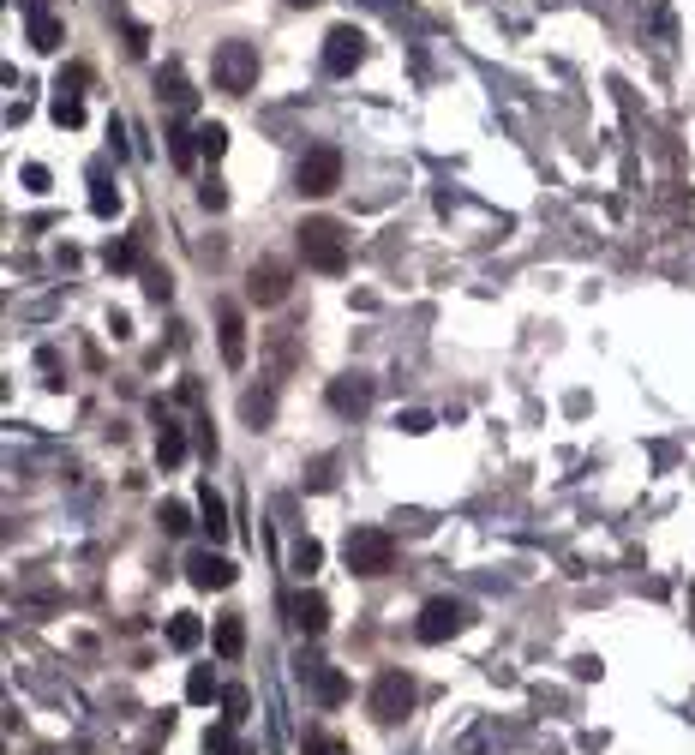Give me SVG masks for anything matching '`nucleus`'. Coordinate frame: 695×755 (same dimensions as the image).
<instances>
[{"mask_svg": "<svg viewBox=\"0 0 695 755\" xmlns=\"http://www.w3.org/2000/svg\"><path fill=\"white\" fill-rule=\"evenodd\" d=\"M216 336H222V360L240 366V360H246V318H240V306H222V312H216Z\"/></svg>", "mask_w": 695, "mask_h": 755, "instance_id": "obj_12", "label": "nucleus"}, {"mask_svg": "<svg viewBox=\"0 0 695 755\" xmlns=\"http://www.w3.org/2000/svg\"><path fill=\"white\" fill-rule=\"evenodd\" d=\"M90 210H96V216H114V210H120V192H114L102 174L90 180Z\"/></svg>", "mask_w": 695, "mask_h": 755, "instance_id": "obj_24", "label": "nucleus"}, {"mask_svg": "<svg viewBox=\"0 0 695 755\" xmlns=\"http://www.w3.org/2000/svg\"><path fill=\"white\" fill-rule=\"evenodd\" d=\"M408 708H414V678L408 672H378V684H372V720L396 726Z\"/></svg>", "mask_w": 695, "mask_h": 755, "instance_id": "obj_5", "label": "nucleus"}, {"mask_svg": "<svg viewBox=\"0 0 695 755\" xmlns=\"http://www.w3.org/2000/svg\"><path fill=\"white\" fill-rule=\"evenodd\" d=\"M30 48H42V54H54L60 48V24L42 12V18H30Z\"/></svg>", "mask_w": 695, "mask_h": 755, "instance_id": "obj_20", "label": "nucleus"}, {"mask_svg": "<svg viewBox=\"0 0 695 755\" xmlns=\"http://www.w3.org/2000/svg\"><path fill=\"white\" fill-rule=\"evenodd\" d=\"M24 186H30V192H48V168H42V162H30V168H24Z\"/></svg>", "mask_w": 695, "mask_h": 755, "instance_id": "obj_32", "label": "nucleus"}, {"mask_svg": "<svg viewBox=\"0 0 695 755\" xmlns=\"http://www.w3.org/2000/svg\"><path fill=\"white\" fill-rule=\"evenodd\" d=\"M72 84H84V66H72V72L54 84V120H60V126H84V102H78Z\"/></svg>", "mask_w": 695, "mask_h": 755, "instance_id": "obj_13", "label": "nucleus"}, {"mask_svg": "<svg viewBox=\"0 0 695 755\" xmlns=\"http://www.w3.org/2000/svg\"><path fill=\"white\" fill-rule=\"evenodd\" d=\"M186 582L204 588V594H222V588H234V564L216 558V552H192L186 558Z\"/></svg>", "mask_w": 695, "mask_h": 755, "instance_id": "obj_8", "label": "nucleus"}, {"mask_svg": "<svg viewBox=\"0 0 695 755\" xmlns=\"http://www.w3.org/2000/svg\"><path fill=\"white\" fill-rule=\"evenodd\" d=\"M360 60H366V36H360L354 24H336V30L324 36V72L348 78V72H354Z\"/></svg>", "mask_w": 695, "mask_h": 755, "instance_id": "obj_7", "label": "nucleus"}, {"mask_svg": "<svg viewBox=\"0 0 695 755\" xmlns=\"http://www.w3.org/2000/svg\"><path fill=\"white\" fill-rule=\"evenodd\" d=\"M246 708H252V696H246L240 684H228V690H222V720H228V726H240V720H246Z\"/></svg>", "mask_w": 695, "mask_h": 755, "instance_id": "obj_25", "label": "nucleus"}, {"mask_svg": "<svg viewBox=\"0 0 695 755\" xmlns=\"http://www.w3.org/2000/svg\"><path fill=\"white\" fill-rule=\"evenodd\" d=\"M210 696H222V690H216V672H210V666H192V672H186V702L204 708Z\"/></svg>", "mask_w": 695, "mask_h": 755, "instance_id": "obj_19", "label": "nucleus"}, {"mask_svg": "<svg viewBox=\"0 0 695 755\" xmlns=\"http://www.w3.org/2000/svg\"><path fill=\"white\" fill-rule=\"evenodd\" d=\"M294 234H300V252H306L312 270H330V276L348 270V234H342V222H330V216H306Z\"/></svg>", "mask_w": 695, "mask_h": 755, "instance_id": "obj_1", "label": "nucleus"}, {"mask_svg": "<svg viewBox=\"0 0 695 755\" xmlns=\"http://www.w3.org/2000/svg\"><path fill=\"white\" fill-rule=\"evenodd\" d=\"M396 426H402V432H414V438H420V432H432V414H420V408H414V414H402V420H396Z\"/></svg>", "mask_w": 695, "mask_h": 755, "instance_id": "obj_31", "label": "nucleus"}, {"mask_svg": "<svg viewBox=\"0 0 695 755\" xmlns=\"http://www.w3.org/2000/svg\"><path fill=\"white\" fill-rule=\"evenodd\" d=\"M144 288H150V300H168V276H162V270H150Z\"/></svg>", "mask_w": 695, "mask_h": 755, "instance_id": "obj_34", "label": "nucleus"}, {"mask_svg": "<svg viewBox=\"0 0 695 755\" xmlns=\"http://www.w3.org/2000/svg\"><path fill=\"white\" fill-rule=\"evenodd\" d=\"M198 516H204V534H210V540H228V504H222L210 486H204V498H198Z\"/></svg>", "mask_w": 695, "mask_h": 755, "instance_id": "obj_17", "label": "nucleus"}, {"mask_svg": "<svg viewBox=\"0 0 695 755\" xmlns=\"http://www.w3.org/2000/svg\"><path fill=\"white\" fill-rule=\"evenodd\" d=\"M204 750H216V755H246V744L234 738V726H210V732H204Z\"/></svg>", "mask_w": 695, "mask_h": 755, "instance_id": "obj_22", "label": "nucleus"}, {"mask_svg": "<svg viewBox=\"0 0 695 755\" xmlns=\"http://www.w3.org/2000/svg\"><path fill=\"white\" fill-rule=\"evenodd\" d=\"M318 564H324V546H318V540H300V546H294V570H300V576H312Z\"/></svg>", "mask_w": 695, "mask_h": 755, "instance_id": "obj_28", "label": "nucleus"}, {"mask_svg": "<svg viewBox=\"0 0 695 755\" xmlns=\"http://www.w3.org/2000/svg\"><path fill=\"white\" fill-rule=\"evenodd\" d=\"M168 156H174L180 168H192V156H198V132H186V126H174V132H168Z\"/></svg>", "mask_w": 695, "mask_h": 755, "instance_id": "obj_21", "label": "nucleus"}, {"mask_svg": "<svg viewBox=\"0 0 695 755\" xmlns=\"http://www.w3.org/2000/svg\"><path fill=\"white\" fill-rule=\"evenodd\" d=\"M288 6H318V0H288Z\"/></svg>", "mask_w": 695, "mask_h": 755, "instance_id": "obj_36", "label": "nucleus"}, {"mask_svg": "<svg viewBox=\"0 0 695 755\" xmlns=\"http://www.w3.org/2000/svg\"><path fill=\"white\" fill-rule=\"evenodd\" d=\"M294 180H300V192H306V198H330V192L342 186V150H336V144H318V150H306Z\"/></svg>", "mask_w": 695, "mask_h": 755, "instance_id": "obj_4", "label": "nucleus"}, {"mask_svg": "<svg viewBox=\"0 0 695 755\" xmlns=\"http://www.w3.org/2000/svg\"><path fill=\"white\" fill-rule=\"evenodd\" d=\"M462 624H468V612H462L456 600H426V606H420V618H414V636H420L426 648H438V642H450Z\"/></svg>", "mask_w": 695, "mask_h": 755, "instance_id": "obj_6", "label": "nucleus"}, {"mask_svg": "<svg viewBox=\"0 0 695 755\" xmlns=\"http://www.w3.org/2000/svg\"><path fill=\"white\" fill-rule=\"evenodd\" d=\"M24 12H30V18H42V0H24Z\"/></svg>", "mask_w": 695, "mask_h": 755, "instance_id": "obj_35", "label": "nucleus"}, {"mask_svg": "<svg viewBox=\"0 0 695 755\" xmlns=\"http://www.w3.org/2000/svg\"><path fill=\"white\" fill-rule=\"evenodd\" d=\"M342 558H348L354 576H390L396 570V540L384 528H354L348 546H342Z\"/></svg>", "mask_w": 695, "mask_h": 755, "instance_id": "obj_2", "label": "nucleus"}, {"mask_svg": "<svg viewBox=\"0 0 695 755\" xmlns=\"http://www.w3.org/2000/svg\"><path fill=\"white\" fill-rule=\"evenodd\" d=\"M240 648H246V624H240V612L216 618V654H222V660H240Z\"/></svg>", "mask_w": 695, "mask_h": 755, "instance_id": "obj_16", "label": "nucleus"}, {"mask_svg": "<svg viewBox=\"0 0 695 755\" xmlns=\"http://www.w3.org/2000/svg\"><path fill=\"white\" fill-rule=\"evenodd\" d=\"M198 204H204V210H222V204H228V192H222V186H198Z\"/></svg>", "mask_w": 695, "mask_h": 755, "instance_id": "obj_33", "label": "nucleus"}, {"mask_svg": "<svg viewBox=\"0 0 695 755\" xmlns=\"http://www.w3.org/2000/svg\"><path fill=\"white\" fill-rule=\"evenodd\" d=\"M108 264H114V270H132V264H138V252L120 240V246H108Z\"/></svg>", "mask_w": 695, "mask_h": 755, "instance_id": "obj_30", "label": "nucleus"}, {"mask_svg": "<svg viewBox=\"0 0 695 755\" xmlns=\"http://www.w3.org/2000/svg\"><path fill=\"white\" fill-rule=\"evenodd\" d=\"M156 522H162V534H186V528H192V522H186V504H162Z\"/></svg>", "mask_w": 695, "mask_h": 755, "instance_id": "obj_29", "label": "nucleus"}, {"mask_svg": "<svg viewBox=\"0 0 695 755\" xmlns=\"http://www.w3.org/2000/svg\"><path fill=\"white\" fill-rule=\"evenodd\" d=\"M330 408H336V414H366V408H372V378H366V372L330 378Z\"/></svg>", "mask_w": 695, "mask_h": 755, "instance_id": "obj_9", "label": "nucleus"}, {"mask_svg": "<svg viewBox=\"0 0 695 755\" xmlns=\"http://www.w3.org/2000/svg\"><path fill=\"white\" fill-rule=\"evenodd\" d=\"M222 150H228V126H216V120H210V126H198V156H210V162H216Z\"/></svg>", "mask_w": 695, "mask_h": 755, "instance_id": "obj_23", "label": "nucleus"}, {"mask_svg": "<svg viewBox=\"0 0 695 755\" xmlns=\"http://www.w3.org/2000/svg\"><path fill=\"white\" fill-rule=\"evenodd\" d=\"M300 755H348V744H342V738H330V732H306Z\"/></svg>", "mask_w": 695, "mask_h": 755, "instance_id": "obj_26", "label": "nucleus"}, {"mask_svg": "<svg viewBox=\"0 0 695 755\" xmlns=\"http://www.w3.org/2000/svg\"><path fill=\"white\" fill-rule=\"evenodd\" d=\"M288 624L306 630V636H324V630H330V606H324V594H288Z\"/></svg>", "mask_w": 695, "mask_h": 755, "instance_id": "obj_11", "label": "nucleus"}, {"mask_svg": "<svg viewBox=\"0 0 695 755\" xmlns=\"http://www.w3.org/2000/svg\"><path fill=\"white\" fill-rule=\"evenodd\" d=\"M156 462H162V468H180V462H186V432H180L174 420H162V432H156Z\"/></svg>", "mask_w": 695, "mask_h": 755, "instance_id": "obj_15", "label": "nucleus"}, {"mask_svg": "<svg viewBox=\"0 0 695 755\" xmlns=\"http://www.w3.org/2000/svg\"><path fill=\"white\" fill-rule=\"evenodd\" d=\"M306 684H312V696H318L324 708H336V702H348V678H342L336 666H306Z\"/></svg>", "mask_w": 695, "mask_h": 755, "instance_id": "obj_14", "label": "nucleus"}, {"mask_svg": "<svg viewBox=\"0 0 695 755\" xmlns=\"http://www.w3.org/2000/svg\"><path fill=\"white\" fill-rule=\"evenodd\" d=\"M162 96H168V102H174V108H192V90H186V78H180V72H174V66H168V72H162Z\"/></svg>", "mask_w": 695, "mask_h": 755, "instance_id": "obj_27", "label": "nucleus"}, {"mask_svg": "<svg viewBox=\"0 0 695 755\" xmlns=\"http://www.w3.org/2000/svg\"><path fill=\"white\" fill-rule=\"evenodd\" d=\"M168 642H174V648H198V642H204V624H198L192 612H174V618H168Z\"/></svg>", "mask_w": 695, "mask_h": 755, "instance_id": "obj_18", "label": "nucleus"}, {"mask_svg": "<svg viewBox=\"0 0 695 755\" xmlns=\"http://www.w3.org/2000/svg\"><path fill=\"white\" fill-rule=\"evenodd\" d=\"M288 282H294V276H288V264H276V258H270V264H258V270H252L246 294H252L258 306H276V300H288Z\"/></svg>", "mask_w": 695, "mask_h": 755, "instance_id": "obj_10", "label": "nucleus"}, {"mask_svg": "<svg viewBox=\"0 0 695 755\" xmlns=\"http://www.w3.org/2000/svg\"><path fill=\"white\" fill-rule=\"evenodd\" d=\"M210 72H216V90H228V96H246V90L258 84V48L234 36V42H222V48H216Z\"/></svg>", "mask_w": 695, "mask_h": 755, "instance_id": "obj_3", "label": "nucleus"}]
</instances>
